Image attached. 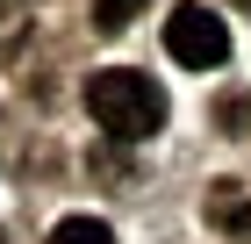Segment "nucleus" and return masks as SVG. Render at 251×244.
Listing matches in <instances>:
<instances>
[{
    "label": "nucleus",
    "mask_w": 251,
    "mask_h": 244,
    "mask_svg": "<svg viewBox=\"0 0 251 244\" xmlns=\"http://www.w3.org/2000/svg\"><path fill=\"white\" fill-rule=\"evenodd\" d=\"M86 115L115 144H144V136L165 130V86L151 72H129V65H108V72L86 79Z\"/></svg>",
    "instance_id": "nucleus-1"
},
{
    "label": "nucleus",
    "mask_w": 251,
    "mask_h": 244,
    "mask_svg": "<svg viewBox=\"0 0 251 244\" xmlns=\"http://www.w3.org/2000/svg\"><path fill=\"white\" fill-rule=\"evenodd\" d=\"M165 51H173V65H187V72H215V65L230 57V29H223V15H208L201 0H179L173 22H165Z\"/></svg>",
    "instance_id": "nucleus-2"
},
{
    "label": "nucleus",
    "mask_w": 251,
    "mask_h": 244,
    "mask_svg": "<svg viewBox=\"0 0 251 244\" xmlns=\"http://www.w3.org/2000/svg\"><path fill=\"white\" fill-rule=\"evenodd\" d=\"M201 216H208V230H223V237H244V244H251V194L237 187V180H215L208 201H201Z\"/></svg>",
    "instance_id": "nucleus-3"
},
{
    "label": "nucleus",
    "mask_w": 251,
    "mask_h": 244,
    "mask_svg": "<svg viewBox=\"0 0 251 244\" xmlns=\"http://www.w3.org/2000/svg\"><path fill=\"white\" fill-rule=\"evenodd\" d=\"M50 244H115V230L100 223V216H65V223L50 230Z\"/></svg>",
    "instance_id": "nucleus-4"
},
{
    "label": "nucleus",
    "mask_w": 251,
    "mask_h": 244,
    "mask_svg": "<svg viewBox=\"0 0 251 244\" xmlns=\"http://www.w3.org/2000/svg\"><path fill=\"white\" fill-rule=\"evenodd\" d=\"M136 7H144V0H94V29H100V36H115V29L136 22Z\"/></svg>",
    "instance_id": "nucleus-5"
},
{
    "label": "nucleus",
    "mask_w": 251,
    "mask_h": 244,
    "mask_svg": "<svg viewBox=\"0 0 251 244\" xmlns=\"http://www.w3.org/2000/svg\"><path fill=\"white\" fill-rule=\"evenodd\" d=\"M244 122H251V101H244V94L223 101V130H244Z\"/></svg>",
    "instance_id": "nucleus-6"
},
{
    "label": "nucleus",
    "mask_w": 251,
    "mask_h": 244,
    "mask_svg": "<svg viewBox=\"0 0 251 244\" xmlns=\"http://www.w3.org/2000/svg\"><path fill=\"white\" fill-rule=\"evenodd\" d=\"M230 7H251V0H230Z\"/></svg>",
    "instance_id": "nucleus-7"
},
{
    "label": "nucleus",
    "mask_w": 251,
    "mask_h": 244,
    "mask_svg": "<svg viewBox=\"0 0 251 244\" xmlns=\"http://www.w3.org/2000/svg\"><path fill=\"white\" fill-rule=\"evenodd\" d=\"M0 244H7V230H0Z\"/></svg>",
    "instance_id": "nucleus-8"
}]
</instances>
